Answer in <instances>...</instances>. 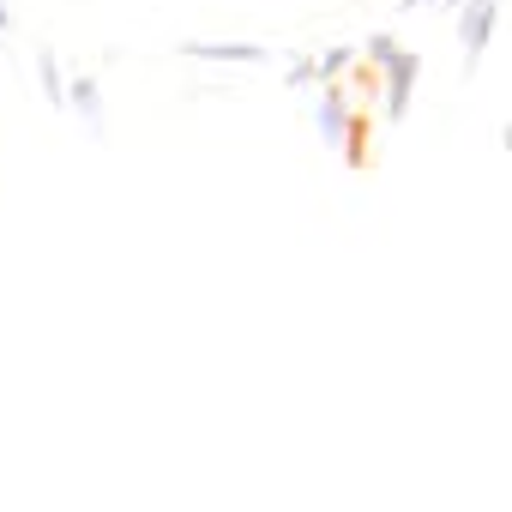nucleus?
<instances>
[{
    "label": "nucleus",
    "instance_id": "nucleus-1",
    "mask_svg": "<svg viewBox=\"0 0 512 512\" xmlns=\"http://www.w3.org/2000/svg\"><path fill=\"white\" fill-rule=\"evenodd\" d=\"M416 79H422V55L416 49H398L386 67H380V121L398 127L416 103Z\"/></svg>",
    "mask_w": 512,
    "mask_h": 512
},
{
    "label": "nucleus",
    "instance_id": "nucleus-2",
    "mask_svg": "<svg viewBox=\"0 0 512 512\" xmlns=\"http://www.w3.org/2000/svg\"><path fill=\"white\" fill-rule=\"evenodd\" d=\"M500 31V0H458V49H464V73H476V61L488 55Z\"/></svg>",
    "mask_w": 512,
    "mask_h": 512
},
{
    "label": "nucleus",
    "instance_id": "nucleus-3",
    "mask_svg": "<svg viewBox=\"0 0 512 512\" xmlns=\"http://www.w3.org/2000/svg\"><path fill=\"white\" fill-rule=\"evenodd\" d=\"M314 127H320V139H326L332 151H350V157H356V115H350V91H344L338 79H326V91H320V103H314Z\"/></svg>",
    "mask_w": 512,
    "mask_h": 512
},
{
    "label": "nucleus",
    "instance_id": "nucleus-4",
    "mask_svg": "<svg viewBox=\"0 0 512 512\" xmlns=\"http://www.w3.org/2000/svg\"><path fill=\"white\" fill-rule=\"evenodd\" d=\"M181 55L211 61V67H260V61H272L266 43H181Z\"/></svg>",
    "mask_w": 512,
    "mask_h": 512
},
{
    "label": "nucleus",
    "instance_id": "nucleus-5",
    "mask_svg": "<svg viewBox=\"0 0 512 512\" xmlns=\"http://www.w3.org/2000/svg\"><path fill=\"white\" fill-rule=\"evenodd\" d=\"M67 109L91 127V139H103L109 133V109H103V85L91 79V73H79V79H67Z\"/></svg>",
    "mask_w": 512,
    "mask_h": 512
},
{
    "label": "nucleus",
    "instance_id": "nucleus-6",
    "mask_svg": "<svg viewBox=\"0 0 512 512\" xmlns=\"http://www.w3.org/2000/svg\"><path fill=\"white\" fill-rule=\"evenodd\" d=\"M37 85H43V103L49 109H67V73H61V61L49 49L37 55Z\"/></svg>",
    "mask_w": 512,
    "mask_h": 512
},
{
    "label": "nucleus",
    "instance_id": "nucleus-7",
    "mask_svg": "<svg viewBox=\"0 0 512 512\" xmlns=\"http://www.w3.org/2000/svg\"><path fill=\"white\" fill-rule=\"evenodd\" d=\"M308 85H326V79H320V55H296V61L284 67V91H308Z\"/></svg>",
    "mask_w": 512,
    "mask_h": 512
},
{
    "label": "nucleus",
    "instance_id": "nucleus-8",
    "mask_svg": "<svg viewBox=\"0 0 512 512\" xmlns=\"http://www.w3.org/2000/svg\"><path fill=\"white\" fill-rule=\"evenodd\" d=\"M398 49H404V43H398V37H392V31H374V37H368V43H362V61H368V67H374V73H380V67H386V61H392V55H398Z\"/></svg>",
    "mask_w": 512,
    "mask_h": 512
},
{
    "label": "nucleus",
    "instance_id": "nucleus-9",
    "mask_svg": "<svg viewBox=\"0 0 512 512\" xmlns=\"http://www.w3.org/2000/svg\"><path fill=\"white\" fill-rule=\"evenodd\" d=\"M362 61V49H320V79H344Z\"/></svg>",
    "mask_w": 512,
    "mask_h": 512
},
{
    "label": "nucleus",
    "instance_id": "nucleus-10",
    "mask_svg": "<svg viewBox=\"0 0 512 512\" xmlns=\"http://www.w3.org/2000/svg\"><path fill=\"white\" fill-rule=\"evenodd\" d=\"M422 7H452L458 13V0H398V13H422Z\"/></svg>",
    "mask_w": 512,
    "mask_h": 512
},
{
    "label": "nucleus",
    "instance_id": "nucleus-11",
    "mask_svg": "<svg viewBox=\"0 0 512 512\" xmlns=\"http://www.w3.org/2000/svg\"><path fill=\"white\" fill-rule=\"evenodd\" d=\"M0 37H13V0H0Z\"/></svg>",
    "mask_w": 512,
    "mask_h": 512
}]
</instances>
